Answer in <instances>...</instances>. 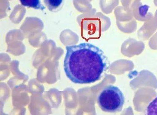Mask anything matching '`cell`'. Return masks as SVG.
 Instances as JSON below:
<instances>
[{
	"instance_id": "obj_1",
	"label": "cell",
	"mask_w": 157,
	"mask_h": 115,
	"mask_svg": "<svg viewBox=\"0 0 157 115\" xmlns=\"http://www.w3.org/2000/svg\"><path fill=\"white\" fill-rule=\"evenodd\" d=\"M64 69L75 84H88L100 80L109 67L108 60L99 47L89 43L66 47Z\"/></svg>"
},
{
	"instance_id": "obj_2",
	"label": "cell",
	"mask_w": 157,
	"mask_h": 115,
	"mask_svg": "<svg viewBox=\"0 0 157 115\" xmlns=\"http://www.w3.org/2000/svg\"><path fill=\"white\" fill-rule=\"evenodd\" d=\"M97 102L103 111L114 113L122 110L125 98L118 87L109 85L104 88L100 92Z\"/></svg>"
},
{
	"instance_id": "obj_3",
	"label": "cell",
	"mask_w": 157,
	"mask_h": 115,
	"mask_svg": "<svg viewBox=\"0 0 157 115\" xmlns=\"http://www.w3.org/2000/svg\"><path fill=\"white\" fill-rule=\"evenodd\" d=\"M149 8V6L143 5L140 2L133 9L134 17L139 21H145L150 20L153 17V15L151 12H148Z\"/></svg>"
},
{
	"instance_id": "obj_4",
	"label": "cell",
	"mask_w": 157,
	"mask_h": 115,
	"mask_svg": "<svg viewBox=\"0 0 157 115\" xmlns=\"http://www.w3.org/2000/svg\"><path fill=\"white\" fill-rule=\"evenodd\" d=\"M114 13L117 20H130L134 17L132 11L124 6H120L116 8Z\"/></svg>"
},
{
	"instance_id": "obj_5",
	"label": "cell",
	"mask_w": 157,
	"mask_h": 115,
	"mask_svg": "<svg viewBox=\"0 0 157 115\" xmlns=\"http://www.w3.org/2000/svg\"><path fill=\"white\" fill-rule=\"evenodd\" d=\"M119 2L120 0H100V6L104 13L109 14L118 5Z\"/></svg>"
},
{
	"instance_id": "obj_6",
	"label": "cell",
	"mask_w": 157,
	"mask_h": 115,
	"mask_svg": "<svg viewBox=\"0 0 157 115\" xmlns=\"http://www.w3.org/2000/svg\"><path fill=\"white\" fill-rule=\"evenodd\" d=\"M64 1L65 0H44V3L49 11L56 12L62 9Z\"/></svg>"
},
{
	"instance_id": "obj_7",
	"label": "cell",
	"mask_w": 157,
	"mask_h": 115,
	"mask_svg": "<svg viewBox=\"0 0 157 115\" xmlns=\"http://www.w3.org/2000/svg\"><path fill=\"white\" fill-rule=\"evenodd\" d=\"M147 21V22L145 23L142 30L146 31L145 34L148 36L152 34L157 28V10L155 11L154 16Z\"/></svg>"
},
{
	"instance_id": "obj_8",
	"label": "cell",
	"mask_w": 157,
	"mask_h": 115,
	"mask_svg": "<svg viewBox=\"0 0 157 115\" xmlns=\"http://www.w3.org/2000/svg\"><path fill=\"white\" fill-rule=\"evenodd\" d=\"M23 6L31 8L36 10L44 11L45 7L44 6L41 0H19Z\"/></svg>"
},
{
	"instance_id": "obj_9",
	"label": "cell",
	"mask_w": 157,
	"mask_h": 115,
	"mask_svg": "<svg viewBox=\"0 0 157 115\" xmlns=\"http://www.w3.org/2000/svg\"><path fill=\"white\" fill-rule=\"evenodd\" d=\"M98 22L99 28L104 31L107 30L111 24L110 20L108 17L104 16L102 13L98 12L95 18Z\"/></svg>"
},
{
	"instance_id": "obj_10",
	"label": "cell",
	"mask_w": 157,
	"mask_h": 115,
	"mask_svg": "<svg viewBox=\"0 0 157 115\" xmlns=\"http://www.w3.org/2000/svg\"><path fill=\"white\" fill-rule=\"evenodd\" d=\"M146 113L148 115H157V96L148 105Z\"/></svg>"
},
{
	"instance_id": "obj_11",
	"label": "cell",
	"mask_w": 157,
	"mask_h": 115,
	"mask_svg": "<svg viewBox=\"0 0 157 115\" xmlns=\"http://www.w3.org/2000/svg\"><path fill=\"white\" fill-rule=\"evenodd\" d=\"M140 1L141 0H121L123 6L132 11L137 4L140 3Z\"/></svg>"
},
{
	"instance_id": "obj_12",
	"label": "cell",
	"mask_w": 157,
	"mask_h": 115,
	"mask_svg": "<svg viewBox=\"0 0 157 115\" xmlns=\"http://www.w3.org/2000/svg\"><path fill=\"white\" fill-rule=\"evenodd\" d=\"M151 46L157 47V33L151 39Z\"/></svg>"
},
{
	"instance_id": "obj_13",
	"label": "cell",
	"mask_w": 157,
	"mask_h": 115,
	"mask_svg": "<svg viewBox=\"0 0 157 115\" xmlns=\"http://www.w3.org/2000/svg\"><path fill=\"white\" fill-rule=\"evenodd\" d=\"M154 3L155 6L157 7V0H154Z\"/></svg>"
}]
</instances>
